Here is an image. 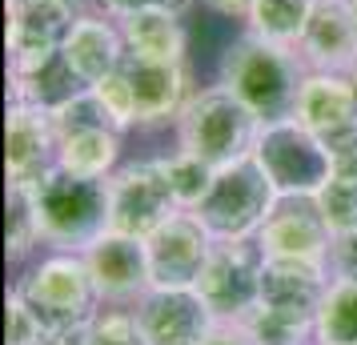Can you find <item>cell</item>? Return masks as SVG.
I'll list each match as a JSON object with an SVG mask.
<instances>
[{
	"mask_svg": "<svg viewBox=\"0 0 357 345\" xmlns=\"http://www.w3.org/2000/svg\"><path fill=\"white\" fill-rule=\"evenodd\" d=\"M305 81L309 77L301 72V61L289 52V45H273L257 33L233 40L221 61V84L253 109L261 125L297 116Z\"/></svg>",
	"mask_w": 357,
	"mask_h": 345,
	"instance_id": "6da1fadb",
	"label": "cell"
},
{
	"mask_svg": "<svg viewBox=\"0 0 357 345\" xmlns=\"http://www.w3.org/2000/svg\"><path fill=\"white\" fill-rule=\"evenodd\" d=\"M40 237L61 253H84L109 233V177H77L61 164L33 181Z\"/></svg>",
	"mask_w": 357,
	"mask_h": 345,
	"instance_id": "7a4b0ae2",
	"label": "cell"
},
{
	"mask_svg": "<svg viewBox=\"0 0 357 345\" xmlns=\"http://www.w3.org/2000/svg\"><path fill=\"white\" fill-rule=\"evenodd\" d=\"M177 129L185 153L209 161L213 169H225L253 153L261 121L241 97H233L221 84V89H205V93L189 97V105L177 116Z\"/></svg>",
	"mask_w": 357,
	"mask_h": 345,
	"instance_id": "3957f363",
	"label": "cell"
},
{
	"mask_svg": "<svg viewBox=\"0 0 357 345\" xmlns=\"http://www.w3.org/2000/svg\"><path fill=\"white\" fill-rule=\"evenodd\" d=\"M277 201H281V193L273 189L261 161L249 153L241 161L217 169L213 189L205 193V201L193 213L201 217V225L217 241H253L261 233V225L269 221Z\"/></svg>",
	"mask_w": 357,
	"mask_h": 345,
	"instance_id": "277c9868",
	"label": "cell"
},
{
	"mask_svg": "<svg viewBox=\"0 0 357 345\" xmlns=\"http://www.w3.org/2000/svg\"><path fill=\"white\" fill-rule=\"evenodd\" d=\"M253 157L269 173V181L281 197H317L333 173V161H337L297 116L261 125Z\"/></svg>",
	"mask_w": 357,
	"mask_h": 345,
	"instance_id": "5b68a950",
	"label": "cell"
},
{
	"mask_svg": "<svg viewBox=\"0 0 357 345\" xmlns=\"http://www.w3.org/2000/svg\"><path fill=\"white\" fill-rule=\"evenodd\" d=\"M17 289L45 321V329H77L97 317L93 305L100 297L93 289V277H89V265L81 253H56L49 261H40Z\"/></svg>",
	"mask_w": 357,
	"mask_h": 345,
	"instance_id": "8992f818",
	"label": "cell"
},
{
	"mask_svg": "<svg viewBox=\"0 0 357 345\" xmlns=\"http://www.w3.org/2000/svg\"><path fill=\"white\" fill-rule=\"evenodd\" d=\"M77 24L73 0H8V68L13 81L49 68Z\"/></svg>",
	"mask_w": 357,
	"mask_h": 345,
	"instance_id": "52a82bcc",
	"label": "cell"
},
{
	"mask_svg": "<svg viewBox=\"0 0 357 345\" xmlns=\"http://www.w3.org/2000/svg\"><path fill=\"white\" fill-rule=\"evenodd\" d=\"M173 213H181L161 161L125 164L109 177V229L149 241Z\"/></svg>",
	"mask_w": 357,
	"mask_h": 345,
	"instance_id": "ba28073f",
	"label": "cell"
},
{
	"mask_svg": "<svg viewBox=\"0 0 357 345\" xmlns=\"http://www.w3.org/2000/svg\"><path fill=\"white\" fill-rule=\"evenodd\" d=\"M261 253L257 241H217L201 269L197 289L221 321H241L261 301Z\"/></svg>",
	"mask_w": 357,
	"mask_h": 345,
	"instance_id": "9c48e42d",
	"label": "cell"
},
{
	"mask_svg": "<svg viewBox=\"0 0 357 345\" xmlns=\"http://www.w3.org/2000/svg\"><path fill=\"white\" fill-rule=\"evenodd\" d=\"M145 245H149L153 289H197L201 269L209 261L217 237L201 225V217L193 209H181L149 237Z\"/></svg>",
	"mask_w": 357,
	"mask_h": 345,
	"instance_id": "30bf717a",
	"label": "cell"
},
{
	"mask_svg": "<svg viewBox=\"0 0 357 345\" xmlns=\"http://www.w3.org/2000/svg\"><path fill=\"white\" fill-rule=\"evenodd\" d=\"M89 265V277L100 301L109 305H137L141 297L153 289V273H149V245L141 237L129 233H105L81 253Z\"/></svg>",
	"mask_w": 357,
	"mask_h": 345,
	"instance_id": "8fae6325",
	"label": "cell"
},
{
	"mask_svg": "<svg viewBox=\"0 0 357 345\" xmlns=\"http://www.w3.org/2000/svg\"><path fill=\"white\" fill-rule=\"evenodd\" d=\"M132 313L149 345H205L213 325L221 321L201 289H149Z\"/></svg>",
	"mask_w": 357,
	"mask_h": 345,
	"instance_id": "7c38bea8",
	"label": "cell"
},
{
	"mask_svg": "<svg viewBox=\"0 0 357 345\" xmlns=\"http://www.w3.org/2000/svg\"><path fill=\"white\" fill-rule=\"evenodd\" d=\"M297 121L321 141L333 157L357 153V93L337 72L309 77L297 100Z\"/></svg>",
	"mask_w": 357,
	"mask_h": 345,
	"instance_id": "4fadbf2b",
	"label": "cell"
},
{
	"mask_svg": "<svg viewBox=\"0 0 357 345\" xmlns=\"http://www.w3.org/2000/svg\"><path fill=\"white\" fill-rule=\"evenodd\" d=\"M121 72L132 89V105H137V125H165L177 121L181 109L189 105V72L181 61H157V56H141L125 45L121 56Z\"/></svg>",
	"mask_w": 357,
	"mask_h": 345,
	"instance_id": "5bb4252c",
	"label": "cell"
},
{
	"mask_svg": "<svg viewBox=\"0 0 357 345\" xmlns=\"http://www.w3.org/2000/svg\"><path fill=\"white\" fill-rule=\"evenodd\" d=\"M253 241L261 245L265 257L325 261L329 245H333V233H329V225H325V217L313 197H281Z\"/></svg>",
	"mask_w": 357,
	"mask_h": 345,
	"instance_id": "9a60e30c",
	"label": "cell"
},
{
	"mask_svg": "<svg viewBox=\"0 0 357 345\" xmlns=\"http://www.w3.org/2000/svg\"><path fill=\"white\" fill-rule=\"evenodd\" d=\"M56 125H52V109L36 105V100H13L8 109V181L33 185L56 164Z\"/></svg>",
	"mask_w": 357,
	"mask_h": 345,
	"instance_id": "2e32d148",
	"label": "cell"
},
{
	"mask_svg": "<svg viewBox=\"0 0 357 345\" xmlns=\"http://www.w3.org/2000/svg\"><path fill=\"white\" fill-rule=\"evenodd\" d=\"M305 61L321 72H349L357 65V17L349 0H317L301 36Z\"/></svg>",
	"mask_w": 357,
	"mask_h": 345,
	"instance_id": "e0dca14e",
	"label": "cell"
},
{
	"mask_svg": "<svg viewBox=\"0 0 357 345\" xmlns=\"http://www.w3.org/2000/svg\"><path fill=\"white\" fill-rule=\"evenodd\" d=\"M329 265L305 261V257H265L261 265V305L297 313H317L325 289H329Z\"/></svg>",
	"mask_w": 357,
	"mask_h": 345,
	"instance_id": "ac0fdd59",
	"label": "cell"
},
{
	"mask_svg": "<svg viewBox=\"0 0 357 345\" xmlns=\"http://www.w3.org/2000/svg\"><path fill=\"white\" fill-rule=\"evenodd\" d=\"M65 65L73 68V77L81 84H97L100 77H109L121 68V56H125V33H116L113 24L105 20H77L73 33H68L65 49Z\"/></svg>",
	"mask_w": 357,
	"mask_h": 345,
	"instance_id": "d6986e66",
	"label": "cell"
},
{
	"mask_svg": "<svg viewBox=\"0 0 357 345\" xmlns=\"http://www.w3.org/2000/svg\"><path fill=\"white\" fill-rule=\"evenodd\" d=\"M116 125H84L61 137L56 148V164L77 173V177H109V169L116 164L121 141H116Z\"/></svg>",
	"mask_w": 357,
	"mask_h": 345,
	"instance_id": "ffe728a7",
	"label": "cell"
},
{
	"mask_svg": "<svg viewBox=\"0 0 357 345\" xmlns=\"http://www.w3.org/2000/svg\"><path fill=\"white\" fill-rule=\"evenodd\" d=\"M121 33L125 45L141 56H157V61H181L185 56V29H181L177 13H165V8H141L121 17Z\"/></svg>",
	"mask_w": 357,
	"mask_h": 345,
	"instance_id": "44dd1931",
	"label": "cell"
},
{
	"mask_svg": "<svg viewBox=\"0 0 357 345\" xmlns=\"http://www.w3.org/2000/svg\"><path fill=\"white\" fill-rule=\"evenodd\" d=\"M317 345H357V277H333L317 305Z\"/></svg>",
	"mask_w": 357,
	"mask_h": 345,
	"instance_id": "7402d4cb",
	"label": "cell"
},
{
	"mask_svg": "<svg viewBox=\"0 0 357 345\" xmlns=\"http://www.w3.org/2000/svg\"><path fill=\"white\" fill-rule=\"evenodd\" d=\"M249 329L253 345H305L317 333V313H297V309H277V305H253L241 317Z\"/></svg>",
	"mask_w": 357,
	"mask_h": 345,
	"instance_id": "603a6c76",
	"label": "cell"
},
{
	"mask_svg": "<svg viewBox=\"0 0 357 345\" xmlns=\"http://www.w3.org/2000/svg\"><path fill=\"white\" fill-rule=\"evenodd\" d=\"M317 209H321L329 233H349L357 229V153H345L333 161L329 181L317 193Z\"/></svg>",
	"mask_w": 357,
	"mask_h": 345,
	"instance_id": "cb8c5ba5",
	"label": "cell"
},
{
	"mask_svg": "<svg viewBox=\"0 0 357 345\" xmlns=\"http://www.w3.org/2000/svg\"><path fill=\"white\" fill-rule=\"evenodd\" d=\"M317 0H257L253 13H249V33L265 36L273 45H301Z\"/></svg>",
	"mask_w": 357,
	"mask_h": 345,
	"instance_id": "d4e9b609",
	"label": "cell"
},
{
	"mask_svg": "<svg viewBox=\"0 0 357 345\" xmlns=\"http://www.w3.org/2000/svg\"><path fill=\"white\" fill-rule=\"evenodd\" d=\"M165 177H169V189H173V197H177L181 209H197L205 193L213 189V177H217V169L209 161H201L193 153H173V157H165Z\"/></svg>",
	"mask_w": 357,
	"mask_h": 345,
	"instance_id": "484cf974",
	"label": "cell"
},
{
	"mask_svg": "<svg viewBox=\"0 0 357 345\" xmlns=\"http://www.w3.org/2000/svg\"><path fill=\"white\" fill-rule=\"evenodd\" d=\"M36 241H45L40 237V217H36V197H33V185L24 181H8V257L20 261V257H29V249Z\"/></svg>",
	"mask_w": 357,
	"mask_h": 345,
	"instance_id": "4316f807",
	"label": "cell"
},
{
	"mask_svg": "<svg viewBox=\"0 0 357 345\" xmlns=\"http://www.w3.org/2000/svg\"><path fill=\"white\" fill-rule=\"evenodd\" d=\"M84 345H149V342L141 333V325H137V313L132 309H109L89 321Z\"/></svg>",
	"mask_w": 357,
	"mask_h": 345,
	"instance_id": "83f0119b",
	"label": "cell"
},
{
	"mask_svg": "<svg viewBox=\"0 0 357 345\" xmlns=\"http://www.w3.org/2000/svg\"><path fill=\"white\" fill-rule=\"evenodd\" d=\"M93 93H97V100L105 105V113L113 116L116 129H129V125H137V105H132V89L129 81H125V72L116 68V72H109V77H100L97 84H89Z\"/></svg>",
	"mask_w": 357,
	"mask_h": 345,
	"instance_id": "f1b7e54d",
	"label": "cell"
},
{
	"mask_svg": "<svg viewBox=\"0 0 357 345\" xmlns=\"http://www.w3.org/2000/svg\"><path fill=\"white\" fill-rule=\"evenodd\" d=\"M45 321L33 313V305L20 297V289L8 293V345H40L45 342Z\"/></svg>",
	"mask_w": 357,
	"mask_h": 345,
	"instance_id": "f546056e",
	"label": "cell"
},
{
	"mask_svg": "<svg viewBox=\"0 0 357 345\" xmlns=\"http://www.w3.org/2000/svg\"><path fill=\"white\" fill-rule=\"evenodd\" d=\"M325 265H329L333 277H357V229L333 233V245H329Z\"/></svg>",
	"mask_w": 357,
	"mask_h": 345,
	"instance_id": "4dcf8cb0",
	"label": "cell"
},
{
	"mask_svg": "<svg viewBox=\"0 0 357 345\" xmlns=\"http://www.w3.org/2000/svg\"><path fill=\"white\" fill-rule=\"evenodd\" d=\"M109 13H116V17H129V13H141V8H165V13H185L193 0H100Z\"/></svg>",
	"mask_w": 357,
	"mask_h": 345,
	"instance_id": "1f68e13d",
	"label": "cell"
},
{
	"mask_svg": "<svg viewBox=\"0 0 357 345\" xmlns=\"http://www.w3.org/2000/svg\"><path fill=\"white\" fill-rule=\"evenodd\" d=\"M205 345H253V337L241 321H217L213 333L205 337Z\"/></svg>",
	"mask_w": 357,
	"mask_h": 345,
	"instance_id": "d6a6232c",
	"label": "cell"
},
{
	"mask_svg": "<svg viewBox=\"0 0 357 345\" xmlns=\"http://www.w3.org/2000/svg\"><path fill=\"white\" fill-rule=\"evenodd\" d=\"M209 4L217 13H225V17H249L257 0H209Z\"/></svg>",
	"mask_w": 357,
	"mask_h": 345,
	"instance_id": "836d02e7",
	"label": "cell"
},
{
	"mask_svg": "<svg viewBox=\"0 0 357 345\" xmlns=\"http://www.w3.org/2000/svg\"><path fill=\"white\" fill-rule=\"evenodd\" d=\"M349 84H354V93H357V65L349 68Z\"/></svg>",
	"mask_w": 357,
	"mask_h": 345,
	"instance_id": "e575fe53",
	"label": "cell"
},
{
	"mask_svg": "<svg viewBox=\"0 0 357 345\" xmlns=\"http://www.w3.org/2000/svg\"><path fill=\"white\" fill-rule=\"evenodd\" d=\"M349 8H354V17H357V0H349Z\"/></svg>",
	"mask_w": 357,
	"mask_h": 345,
	"instance_id": "d590c367",
	"label": "cell"
}]
</instances>
